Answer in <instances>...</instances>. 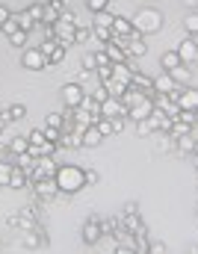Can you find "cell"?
Masks as SVG:
<instances>
[{
  "mask_svg": "<svg viewBox=\"0 0 198 254\" xmlns=\"http://www.w3.org/2000/svg\"><path fill=\"white\" fill-rule=\"evenodd\" d=\"M0 113H3V107H0Z\"/></svg>",
  "mask_w": 198,
  "mask_h": 254,
  "instance_id": "f907efd6",
  "label": "cell"
},
{
  "mask_svg": "<svg viewBox=\"0 0 198 254\" xmlns=\"http://www.w3.org/2000/svg\"><path fill=\"white\" fill-rule=\"evenodd\" d=\"M33 190H36V198H42V201H45V198H51L54 192H60V190H57V181H54V178L33 181Z\"/></svg>",
  "mask_w": 198,
  "mask_h": 254,
  "instance_id": "8fae6325",
  "label": "cell"
},
{
  "mask_svg": "<svg viewBox=\"0 0 198 254\" xmlns=\"http://www.w3.org/2000/svg\"><path fill=\"white\" fill-rule=\"evenodd\" d=\"M27 12H30V18H33L36 24H42V21H45V0H42V3H33V6H27Z\"/></svg>",
  "mask_w": 198,
  "mask_h": 254,
  "instance_id": "d4e9b609",
  "label": "cell"
},
{
  "mask_svg": "<svg viewBox=\"0 0 198 254\" xmlns=\"http://www.w3.org/2000/svg\"><path fill=\"white\" fill-rule=\"evenodd\" d=\"M151 133H157V125H154L151 119L136 122V136H139V139H142V136H151Z\"/></svg>",
  "mask_w": 198,
  "mask_h": 254,
  "instance_id": "cb8c5ba5",
  "label": "cell"
},
{
  "mask_svg": "<svg viewBox=\"0 0 198 254\" xmlns=\"http://www.w3.org/2000/svg\"><path fill=\"white\" fill-rule=\"evenodd\" d=\"M63 122H66V116H63V113H48L45 127H57V130H63Z\"/></svg>",
  "mask_w": 198,
  "mask_h": 254,
  "instance_id": "1f68e13d",
  "label": "cell"
},
{
  "mask_svg": "<svg viewBox=\"0 0 198 254\" xmlns=\"http://www.w3.org/2000/svg\"><path fill=\"white\" fill-rule=\"evenodd\" d=\"M175 83H190L193 80V65H187V63H181L178 68H172V71H166Z\"/></svg>",
  "mask_w": 198,
  "mask_h": 254,
  "instance_id": "2e32d148",
  "label": "cell"
},
{
  "mask_svg": "<svg viewBox=\"0 0 198 254\" xmlns=\"http://www.w3.org/2000/svg\"><path fill=\"white\" fill-rule=\"evenodd\" d=\"M98 65H95V54H86L83 57V71H95Z\"/></svg>",
  "mask_w": 198,
  "mask_h": 254,
  "instance_id": "ab89813d",
  "label": "cell"
},
{
  "mask_svg": "<svg viewBox=\"0 0 198 254\" xmlns=\"http://www.w3.org/2000/svg\"><path fill=\"white\" fill-rule=\"evenodd\" d=\"M175 104H178V110H198V89H181L178 95H175Z\"/></svg>",
  "mask_w": 198,
  "mask_h": 254,
  "instance_id": "ba28073f",
  "label": "cell"
},
{
  "mask_svg": "<svg viewBox=\"0 0 198 254\" xmlns=\"http://www.w3.org/2000/svg\"><path fill=\"white\" fill-rule=\"evenodd\" d=\"M89 39H92V27L77 24V30H74V45H77V42H89Z\"/></svg>",
  "mask_w": 198,
  "mask_h": 254,
  "instance_id": "4316f807",
  "label": "cell"
},
{
  "mask_svg": "<svg viewBox=\"0 0 198 254\" xmlns=\"http://www.w3.org/2000/svg\"><path fill=\"white\" fill-rule=\"evenodd\" d=\"M27 184H30V172L15 166V169H12V178H9V190H24Z\"/></svg>",
  "mask_w": 198,
  "mask_h": 254,
  "instance_id": "9a60e30c",
  "label": "cell"
},
{
  "mask_svg": "<svg viewBox=\"0 0 198 254\" xmlns=\"http://www.w3.org/2000/svg\"><path fill=\"white\" fill-rule=\"evenodd\" d=\"M107 3H110V0H86V6H89L92 12H101V9H107Z\"/></svg>",
  "mask_w": 198,
  "mask_h": 254,
  "instance_id": "f35d334b",
  "label": "cell"
},
{
  "mask_svg": "<svg viewBox=\"0 0 198 254\" xmlns=\"http://www.w3.org/2000/svg\"><path fill=\"white\" fill-rule=\"evenodd\" d=\"M9 18H12V12H9V9H6V6H0V27H3V24H6V21H9Z\"/></svg>",
  "mask_w": 198,
  "mask_h": 254,
  "instance_id": "ee69618b",
  "label": "cell"
},
{
  "mask_svg": "<svg viewBox=\"0 0 198 254\" xmlns=\"http://www.w3.org/2000/svg\"><path fill=\"white\" fill-rule=\"evenodd\" d=\"M95 130H98L101 136H110V133H116V125H113L110 119H98V122H95Z\"/></svg>",
  "mask_w": 198,
  "mask_h": 254,
  "instance_id": "f1b7e54d",
  "label": "cell"
},
{
  "mask_svg": "<svg viewBox=\"0 0 198 254\" xmlns=\"http://www.w3.org/2000/svg\"><path fill=\"white\" fill-rule=\"evenodd\" d=\"M60 98H63V104L66 107H80V101H83V86L80 83H66L63 89H60Z\"/></svg>",
  "mask_w": 198,
  "mask_h": 254,
  "instance_id": "8992f818",
  "label": "cell"
},
{
  "mask_svg": "<svg viewBox=\"0 0 198 254\" xmlns=\"http://www.w3.org/2000/svg\"><path fill=\"white\" fill-rule=\"evenodd\" d=\"M95 77H98L101 83H107V80H113V63H107V65H98V68H95Z\"/></svg>",
  "mask_w": 198,
  "mask_h": 254,
  "instance_id": "f546056e",
  "label": "cell"
},
{
  "mask_svg": "<svg viewBox=\"0 0 198 254\" xmlns=\"http://www.w3.org/2000/svg\"><path fill=\"white\" fill-rule=\"evenodd\" d=\"M3 116H6L9 122H21V119L27 116V107H24V104H9V107L3 110Z\"/></svg>",
  "mask_w": 198,
  "mask_h": 254,
  "instance_id": "ffe728a7",
  "label": "cell"
},
{
  "mask_svg": "<svg viewBox=\"0 0 198 254\" xmlns=\"http://www.w3.org/2000/svg\"><path fill=\"white\" fill-rule=\"evenodd\" d=\"M131 86L136 92H142V95H154V77H148V74H142V71H136L131 77Z\"/></svg>",
  "mask_w": 198,
  "mask_h": 254,
  "instance_id": "30bf717a",
  "label": "cell"
},
{
  "mask_svg": "<svg viewBox=\"0 0 198 254\" xmlns=\"http://www.w3.org/2000/svg\"><path fill=\"white\" fill-rule=\"evenodd\" d=\"M45 136H48V142H57L60 139V130L57 127H45Z\"/></svg>",
  "mask_w": 198,
  "mask_h": 254,
  "instance_id": "60d3db41",
  "label": "cell"
},
{
  "mask_svg": "<svg viewBox=\"0 0 198 254\" xmlns=\"http://www.w3.org/2000/svg\"><path fill=\"white\" fill-rule=\"evenodd\" d=\"M27 36H30V33L15 30V33H9V45H12V48H24V45H27Z\"/></svg>",
  "mask_w": 198,
  "mask_h": 254,
  "instance_id": "83f0119b",
  "label": "cell"
},
{
  "mask_svg": "<svg viewBox=\"0 0 198 254\" xmlns=\"http://www.w3.org/2000/svg\"><path fill=\"white\" fill-rule=\"evenodd\" d=\"M178 57H181V63L193 65V60L198 57V48H196V42H193V39H184V42L178 45Z\"/></svg>",
  "mask_w": 198,
  "mask_h": 254,
  "instance_id": "7c38bea8",
  "label": "cell"
},
{
  "mask_svg": "<svg viewBox=\"0 0 198 254\" xmlns=\"http://www.w3.org/2000/svg\"><path fill=\"white\" fill-rule=\"evenodd\" d=\"M133 30L136 33H160V27H163V15H160V9H139L136 15L131 18Z\"/></svg>",
  "mask_w": 198,
  "mask_h": 254,
  "instance_id": "7a4b0ae2",
  "label": "cell"
},
{
  "mask_svg": "<svg viewBox=\"0 0 198 254\" xmlns=\"http://www.w3.org/2000/svg\"><path fill=\"white\" fill-rule=\"evenodd\" d=\"M45 3H57V0H45Z\"/></svg>",
  "mask_w": 198,
  "mask_h": 254,
  "instance_id": "681fc988",
  "label": "cell"
},
{
  "mask_svg": "<svg viewBox=\"0 0 198 254\" xmlns=\"http://www.w3.org/2000/svg\"><path fill=\"white\" fill-rule=\"evenodd\" d=\"M193 6V12H198V0H187V9Z\"/></svg>",
  "mask_w": 198,
  "mask_h": 254,
  "instance_id": "bcb514c9",
  "label": "cell"
},
{
  "mask_svg": "<svg viewBox=\"0 0 198 254\" xmlns=\"http://www.w3.org/2000/svg\"><path fill=\"white\" fill-rule=\"evenodd\" d=\"M190 39H193V42H196V48H198V33H193V36H190Z\"/></svg>",
  "mask_w": 198,
  "mask_h": 254,
  "instance_id": "c3c4849f",
  "label": "cell"
},
{
  "mask_svg": "<svg viewBox=\"0 0 198 254\" xmlns=\"http://www.w3.org/2000/svg\"><path fill=\"white\" fill-rule=\"evenodd\" d=\"M175 122H181V125H196L198 119H196V113H193V110H181V113L175 116Z\"/></svg>",
  "mask_w": 198,
  "mask_h": 254,
  "instance_id": "e575fe53",
  "label": "cell"
},
{
  "mask_svg": "<svg viewBox=\"0 0 198 254\" xmlns=\"http://www.w3.org/2000/svg\"><path fill=\"white\" fill-rule=\"evenodd\" d=\"M92 15H95V27H107V30H110L113 21H116V15H113L110 9H101V12H92Z\"/></svg>",
  "mask_w": 198,
  "mask_h": 254,
  "instance_id": "44dd1931",
  "label": "cell"
},
{
  "mask_svg": "<svg viewBox=\"0 0 198 254\" xmlns=\"http://www.w3.org/2000/svg\"><path fill=\"white\" fill-rule=\"evenodd\" d=\"M104 54H107V60H110L113 65L128 63V60H131V54H128L122 45H116V42H107V45H104Z\"/></svg>",
  "mask_w": 198,
  "mask_h": 254,
  "instance_id": "9c48e42d",
  "label": "cell"
},
{
  "mask_svg": "<svg viewBox=\"0 0 198 254\" xmlns=\"http://www.w3.org/2000/svg\"><path fill=\"white\" fill-rule=\"evenodd\" d=\"M116 254H133L131 249H116Z\"/></svg>",
  "mask_w": 198,
  "mask_h": 254,
  "instance_id": "7dc6e473",
  "label": "cell"
},
{
  "mask_svg": "<svg viewBox=\"0 0 198 254\" xmlns=\"http://www.w3.org/2000/svg\"><path fill=\"white\" fill-rule=\"evenodd\" d=\"M92 98H95V101H98V104H104V101H110V92H107V86H104V83H101V86H98V89H95V95H92Z\"/></svg>",
  "mask_w": 198,
  "mask_h": 254,
  "instance_id": "74e56055",
  "label": "cell"
},
{
  "mask_svg": "<svg viewBox=\"0 0 198 254\" xmlns=\"http://www.w3.org/2000/svg\"><path fill=\"white\" fill-rule=\"evenodd\" d=\"M136 210H139L136 201H128V204H125V213H128V216H136Z\"/></svg>",
  "mask_w": 198,
  "mask_h": 254,
  "instance_id": "f6af8a7d",
  "label": "cell"
},
{
  "mask_svg": "<svg viewBox=\"0 0 198 254\" xmlns=\"http://www.w3.org/2000/svg\"><path fill=\"white\" fill-rule=\"evenodd\" d=\"M66 51H68V48H63V45L57 42V51H54V54L48 57V65H60L63 60H66Z\"/></svg>",
  "mask_w": 198,
  "mask_h": 254,
  "instance_id": "836d02e7",
  "label": "cell"
},
{
  "mask_svg": "<svg viewBox=\"0 0 198 254\" xmlns=\"http://www.w3.org/2000/svg\"><path fill=\"white\" fill-rule=\"evenodd\" d=\"M148 254H166L163 243H151V246H148Z\"/></svg>",
  "mask_w": 198,
  "mask_h": 254,
  "instance_id": "7bdbcfd3",
  "label": "cell"
},
{
  "mask_svg": "<svg viewBox=\"0 0 198 254\" xmlns=\"http://www.w3.org/2000/svg\"><path fill=\"white\" fill-rule=\"evenodd\" d=\"M12 169H15L12 163H6V160L0 163V187H9V178H12Z\"/></svg>",
  "mask_w": 198,
  "mask_h": 254,
  "instance_id": "d6a6232c",
  "label": "cell"
},
{
  "mask_svg": "<svg viewBox=\"0 0 198 254\" xmlns=\"http://www.w3.org/2000/svg\"><path fill=\"white\" fill-rule=\"evenodd\" d=\"M54 175H57L54 157H39L30 169V181H45V178H54Z\"/></svg>",
  "mask_w": 198,
  "mask_h": 254,
  "instance_id": "3957f363",
  "label": "cell"
},
{
  "mask_svg": "<svg viewBox=\"0 0 198 254\" xmlns=\"http://www.w3.org/2000/svg\"><path fill=\"white\" fill-rule=\"evenodd\" d=\"M98 240H101V225H98L95 219H89V222L83 225V243H86V246H95Z\"/></svg>",
  "mask_w": 198,
  "mask_h": 254,
  "instance_id": "5bb4252c",
  "label": "cell"
},
{
  "mask_svg": "<svg viewBox=\"0 0 198 254\" xmlns=\"http://www.w3.org/2000/svg\"><path fill=\"white\" fill-rule=\"evenodd\" d=\"M92 36H95L98 42H104V45H107V42H113V33H110L107 27H95V30H92Z\"/></svg>",
  "mask_w": 198,
  "mask_h": 254,
  "instance_id": "d590c367",
  "label": "cell"
},
{
  "mask_svg": "<svg viewBox=\"0 0 198 254\" xmlns=\"http://www.w3.org/2000/svg\"><path fill=\"white\" fill-rule=\"evenodd\" d=\"M54 181H57V190L60 192H77L86 187V172L77 169V166H60Z\"/></svg>",
  "mask_w": 198,
  "mask_h": 254,
  "instance_id": "6da1fadb",
  "label": "cell"
},
{
  "mask_svg": "<svg viewBox=\"0 0 198 254\" xmlns=\"http://www.w3.org/2000/svg\"><path fill=\"white\" fill-rule=\"evenodd\" d=\"M98 181H101V175H98L95 169H89V172H86V184H98Z\"/></svg>",
  "mask_w": 198,
  "mask_h": 254,
  "instance_id": "b9f144b4",
  "label": "cell"
},
{
  "mask_svg": "<svg viewBox=\"0 0 198 254\" xmlns=\"http://www.w3.org/2000/svg\"><path fill=\"white\" fill-rule=\"evenodd\" d=\"M21 63H24L27 71H42V68H48V60H45V54H42L39 48H27L24 57H21Z\"/></svg>",
  "mask_w": 198,
  "mask_h": 254,
  "instance_id": "5b68a950",
  "label": "cell"
},
{
  "mask_svg": "<svg viewBox=\"0 0 198 254\" xmlns=\"http://www.w3.org/2000/svg\"><path fill=\"white\" fill-rule=\"evenodd\" d=\"M160 65H163V71H172V68H178V65H181L178 51H166V54L160 57Z\"/></svg>",
  "mask_w": 198,
  "mask_h": 254,
  "instance_id": "7402d4cb",
  "label": "cell"
},
{
  "mask_svg": "<svg viewBox=\"0 0 198 254\" xmlns=\"http://www.w3.org/2000/svg\"><path fill=\"white\" fill-rule=\"evenodd\" d=\"M172 92H181V89H178V83L169 74H163V77L154 80V95H172Z\"/></svg>",
  "mask_w": 198,
  "mask_h": 254,
  "instance_id": "4fadbf2b",
  "label": "cell"
},
{
  "mask_svg": "<svg viewBox=\"0 0 198 254\" xmlns=\"http://www.w3.org/2000/svg\"><path fill=\"white\" fill-rule=\"evenodd\" d=\"M12 21H15V24H18V30H24V33H30V30L36 27V21L30 18V12H27V9H24V12H15V15H12Z\"/></svg>",
  "mask_w": 198,
  "mask_h": 254,
  "instance_id": "d6986e66",
  "label": "cell"
},
{
  "mask_svg": "<svg viewBox=\"0 0 198 254\" xmlns=\"http://www.w3.org/2000/svg\"><path fill=\"white\" fill-rule=\"evenodd\" d=\"M101 119H128V107L119 101V98H110V101H104L101 104Z\"/></svg>",
  "mask_w": 198,
  "mask_h": 254,
  "instance_id": "277c9868",
  "label": "cell"
},
{
  "mask_svg": "<svg viewBox=\"0 0 198 254\" xmlns=\"http://www.w3.org/2000/svg\"><path fill=\"white\" fill-rule=\"evenodd\" d=\"M193 148H196V139H193L190 133L178 139V151H184V154H193Z\"/></svg>",
  "mask_w": 198,
  "mask_h": 254,
  "instance_id": "4dcf8cb0",
  "label": "cell"
},
{
  "mask_svg": "<svg viewBox=\"0 0 198 254\" xmlns=\"http://www.w3.org/2000/svg\"><path fill=\"white\" fill-rule=\"evenodd\" d=\"M27 142H30V145H45V142H48V136H45V127H36V130H30V133H27Z\"/></svg>",
  "mask_w": 198,
  "mask_h": 254,
  "instance_id": "484cf974",
  "label": "cell"
},
{
  "mask_svg": "<svg viewBox=\"0 0 198 254\" xmlns=\"http://www.w3.org/2000/svg\"><path fill=\"white\" fill-rule=\"evenodd\" d=\"M0 130H3V127H0Z\"/></svg>",
  "mask_w": 198,
  "mask_h": 254,
  "instance_id": "816d5d0a",
  "label": "cell"
},
{
  "mask_svg": "<svg viewBox=\"0 0 198 254\" xmlns=\"http://www.w3.org/2000/svg\"><path fill=\"white\" fill-rule=\"evenodd\" d=\"M101 139H104V136H101L95 127H86L83 136H80V145H83V148H95V145H101Z\"/></svg>",
  "mask_w": 198,
  "mask_h": 254,
  "instance_id": "ac0fdd59",
  "label": "cell"
},
{
  "mask_svg": "<svg viewBox=\"0 0 198 254\" xmlns=\"http://www.w3.org/2000/svg\"><path fill=\"white\" fill-rule=\"evenodd\" d=\"M27 151H30L27 136H15V139L9 142V154H27Z\"/></svg>",
  "mask_w": 198,
  "mask_h": 254,
  "instance_id": "603a6c76",
  "label": "cell"
},
{
  "mask_svg": "<svg viewBox=\"0 0 198 254\" xmlns=\"http://www.w3.org/2000/svg\"><path fill=\"white\" fill-rule=\"evenodd\" d=\"M184 24H187L190 33H198V12H190V15L184 18Z\"/></svg>",
  "mask_w": 198,
  "mask_h": 254,
  "instance_id": "8d00e7d4",
  "label": "cell"
},
{
  "mask_svg": "<svg viewBox=\"0 0 198 254\" xmlns=\"http://www.w3.org/2000/svg\"><path fill=\"white\" fill-rule=\"evenodd\" d=\"M131 77H133V71H131V65H128V63L113 65V80H116V83H122V86H131Z\"/></svg>",
  "mask_w": 198,
  "mask_h": 254,
  "instance_id": "e0dca14e",
  "label": "cell"
},
{
  "mask_svg": "<svg viewBox=\"0 0 198 254\" xmlns=\"http://www.w3.org/2000/svg\"><path fill=\"white\" fill-rule=\"evenodd\" d=\"M110 33H113V39H122V36H128V39H133V36H142V33H136V30H133L131 18H122V15H116V21H113Z\"/></svg>",
  "mask_w": 198,
  "mask_h": 254,
  "instance_id": "52a82bcc",
  "label": "cell"
}]
</instances>
